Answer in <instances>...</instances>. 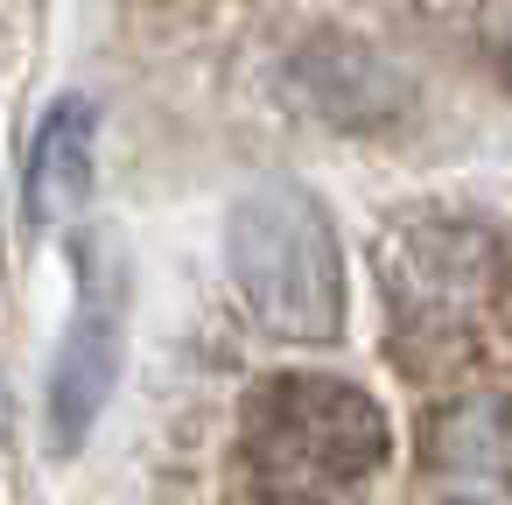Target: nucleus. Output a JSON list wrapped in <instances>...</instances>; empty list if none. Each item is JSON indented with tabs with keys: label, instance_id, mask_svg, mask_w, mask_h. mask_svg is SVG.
<instances>
[{
	"label": "nucleus",
	"instance_id": "8",
	"mask_svg": "<svg viewBox=\"0 0 512 505\" xmlns=\"http://www.w3.org/2000/svg\"><path fill=\"white\" fill-rule=\"evenodd\" d=\"M505 78H512V50H505Z\"/></svg>",
	"mask_w": 512,
	"mask_h": 505
},
{
	"label": "nucleus",
	"instance_id": "5",
	"mask_svg": "<svg viewBox=\"0 0 512 505\" xmlns=\"http://www.w3.org/2000/svg\"><path fill=\"white\" fill-rule=\"evenodd\" d=\"M113 379H120V288H106L99 260L85 253V302H78V316L64 330L57 379H50V428H57V442H85V428L99 421Z\"/></svg>",
	"mask_w": 512,
	"mask_h": 505
},
{
	"label": "nucleus",
	"instance_id": "6",
	"mask_svg": "<svg viewBox=\"0 0 512 505\" xmlns=\"http://www.w3.org/2000/svg\"><path fill=\"white\" fill-rule=\"evenodd\" d=\"M92 190V106L85 99H64L50 113V127L36 134V155H29V218L36 225H64Z\"/></svg>",
	"mask_w": 512,
	"mask_h": 505
},
{
	"label": "nucleus",
	"instance_id": "3",
	"mask_svg": "<svg viewBox=\"0 0 512 505\" xmlns=\"http://www.w3.org/2000/svg\"><path fill=\"white\" fill-rule=\"evenodd\" d=\"M386 309L407 337H463L477 316L498 309L512 267L498 232L449 218V211H407L379 232L372 246Z\"/></svg>",
	"mask_w": 512,
	"mask_h": 505
},
{
	"label": "nucleus",
	"instance_id": "7",
	"mask_svg": "<svg viewBox=\"0 0 512 505\" xmlns=\"http://www.w3.org/2000/svg\"><path fill=\"white\" fill-rule=\"evenodd\" d=\"M0 449H8V379H0Z\"/></svg>",
	"mask_w": 512,
	"mask_h": 505
},
{
	"label": "nucleus",
	"instance_id": "2",
	"mask_svg": "<svg viewBox=\"0 0 512 505\" xmlns=\"http://www.w3.org/2000/svg\"><path fill=\"white\" fill-rule=\"evenodd\" d=\"M239 456L274 498H337L386 470L393 421L386 407L337 372H274L246 393Z\"/></svg>",
	"mask_w": 512,
	"mask_h": 505
},
{
	"label": "nucleus",
	"instance_id": "1",
	"mask_svg": "<svg viewBox=\"0 0 512 505\" xmlns=\"http://www.w3.org/2000/svg\"><path fill=\"white\" fill-rule=\"evenodd\" d=\"M225 267L246 316L281 344L344 337V246L316 190L260 176L225 211Z\"/></svg>",
	"mask_w": 512,
	"mask_h": 505
},
{
	"label": "nucleus",
	"instance_id": "4",
	"mask_svg": "<svg viewBox=\"0 0 512 505\" xmlns=\"http://www.w3.org/2000/svg\"><path fill=\"white\" fill-rule=\"evenodd\" d=\"M414 456L442 491L505 498L512 491V386H477L428 407Z\"/></svg>",
	"mask_w": 512,
	"mask_h": 505
}]
</instances>
